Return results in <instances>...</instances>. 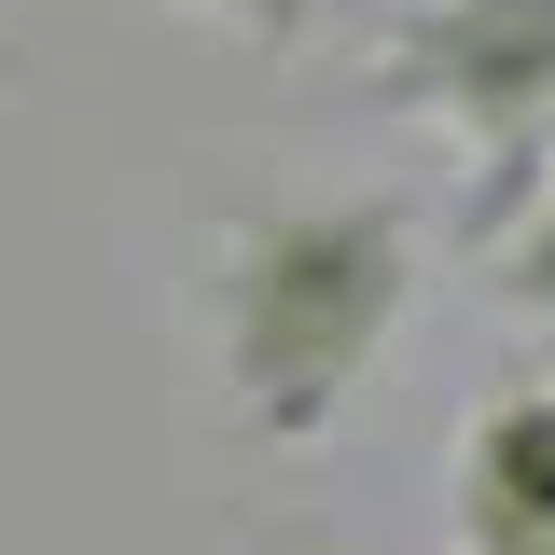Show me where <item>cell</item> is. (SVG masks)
I'll list each match as a JSON object with an SVG mask.
<instances>
[{
	"instance_id": "obj_2",
	"label": "cell",
	"mask_w": 555,
	"mask_h": 555,
	"mask_svg": "<svg viewBox=\"0 0 555 555\" xmlns=\"http://www.w3.org/2000/svg\"><path fill=\"white\" fill-rule=\"evenodd\" d=\"M361 83L444 126L473 153V195H459V236L514 222L542 195V126H555V0H403L375 14L361 42Z\"/></svg>"
},
{
	"instance_id": "obj_7",
	"label": "cell",
	"mask_w": 555,
	"mask_h": 555,
	"mask_svg": "<svg viewBox=\"0 0 555 555\" xmlns=\"http://www.w3.org/2000/svg\"><path fill=\"white\" fill-rule=\"evenodd\" d=\"M542 167H555V126H542Z\"/></svg>"
},
{
	"instance_id": "obj_5",
	"label": "cell",
	"mask_w": 555,
	"mask_h": 555,
	"mask_svg": "<svg viewBox=\"0 0 555 555\" xmlns=\"http://www.w3.org/2000/svg\"><path fill=\"white\" fill-rule=\"evenodd\" d=\"M181 14L236 28V42H306V14H320V0H181Z\"/></svg>"
},
{
	"instance_id": "obj_1",
	"label": "cell",
	"mask_w": 555,
	"mask_h": 555,
	"mask_svg": "<svg viewBox=\"0 0 555 555\" xmlns=\"http://www.w3.org/2000/svg\"><path fill=\"white\" fill-rule=\"evenodd\" d=\"M416 264H430V222L403 195H250L208 236V361L236 430L320 444L347 389L389 361Z\"/></svg>"
},
{
	"instance_id": "obj_3",
	"label": "cell",
	"mask_w": 555,
	"mask_h": 555,
	"mask_svg": "<svg viewBox=\"0 0 555 555\" xmlns=\"http://www.w3.org/2000/svg\"><path fill=\"white\" fill-rule=\"evenodd\" d=\"M444 542L459 555H555V375L486 389L444 459Z\"/></svg>"
},
{
	"instance_id": "obj_6",
	"label": "cell",
	"mask_w": 555,
	"mask_h": 555,
	"mask_svg": "<svg viewBox=\"0 0 555 555\" xmlns=\"http://www.w3.org/2000/svg\"><path fill=\"white\" fill-rule=\"evenodd\" d=\"M0 83H14V42H0Z\"/></svg>"
},
{
	"instance_id": "obj_4",
	"label": "cell",
	"mask_w": 555,
	"mask_h": 555,
	"mask_svg": "<svg viewBox=\"0 0 555 555\" xmlns=\"http://www.w3.org/2000/svg\"><path fill=\"white\" fill-rule=\"evenodd\" d=\"M473 264H486V292H500V320H514V334L555 361V195H528L514 222H486Z\"/></svg>"
}]
</instances>
